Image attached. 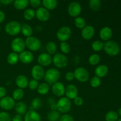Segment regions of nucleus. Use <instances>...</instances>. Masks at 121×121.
<instances>
[{"mask_svg":"<svg viewBox=\"0 0 121 121\" xmlns=\"http://www.w3.org/2000/svg\"><path fill=\"white\" fill-rule=\"evenodd\" d=\"M41 116L34 110L27 112L24 118V121H41Z\"/></svg>","mask_w":121,"mask_h":121,"instance_id":"6ab92c4d","label":"nucleus"},{"mask_svg":"<svg viewBox=\"0 0 121 121\" xmlns=\"http://www.w3.org/2000/svg\"><path fill=\"white\" fill-rule=\"evenodd\" d=\"M100 61V56L96 53H93L91 54L88 59V61L90 65L92 66H96L98 65Z\"/></svg>","mask_w":121,"mask_h":121,"instance_id":"72a5a7b5","label":"nucleus"},{"mask_svg":"<svg viewBox=\"0 0 121 121\" xmlns=\"http://www.w3.org/2000/svg\"><path fill=\"white\" fill-rule=\"evenodd\" d=\"M99 35L102 40L104 41H109L112 37V31L109 27H104L100 30Z\"/></svg>","mask_w":121,"mask_h":121,"instance_id":"412c9836","label":"nucleus"},{"mask_svg":"<svg viewBox=\"0 0 121 121\" xmlns=\"http://www.w3.org/2000/svg\"><path fill=\"white\" fill-rule=\"evenodd\" d=\"M74 103L76 106H80L83 104V99L82 97L77 96L74 99Z\"/></svg>","mask_w":121,"mask_h":121,"instance_id":"c03bdc74","label":"nucleus"},{"mask_svg":"<svg viewBox=\"0 0 121 121\" xmlns=\"http://www.w3.org/2000/svg\"><path fill=\"white\" fill-rule=\"evenodd\" d=\"M39 65L42 67L48 66L52 63V57L47 53H43L39 54L37 58Z\"/></svg>","mask_w":121,"mask_h":121,"instance_id":"4468645a","label":"nucleus"},{"mask_svg":"<svg viewBox=\"0 0 121 121\" xmlns=\"http://www.w3.org/2000/svg\"><path fill=\"white\" fill-rule=\"evenodd\" d=\"M101 84V79L99 77L93 76L90 80V85L93 88H96L98 87Z\"/></svg>","mask_w":121,"mask_h":121,"instance_id":"58836bf2","label":"nucleus"},{"mask_svg":"<svg viewBox=\"0 0 121 121\" xmlns=\"http://www.w3.org/2000/svg\"><path fill=\"white\" fill-rule=\"evenodd\" d=\"M15 102L12 97L5 96L0 99V108L5 111H9L15 107Z\"/></svg>","mask_w":121,"mask_h":121,"instance_id":"9b49d317","label":"nucleus"},{"mask_svg":"<svg viewBox=\"0 0 121 121\" xmlns=\"http://www.w3.org/2000/svg\"><path fill=\"white\" fill-rule=\"evenodd\" d=\"M95 30V28L91 25L86 26L82 30V37L85 40H91L94 36Z\"/></svg>","mask_w":121,"mask_h":121,"instance_id":"f3484780","label":"nucleus"},{"mask_svg":"<svg viewBox=\"0 0 121 121\" xmlns=\"http://www.w3.org/2000/svg\"><path fill=\"white\" fill-rule=\"evenodd\" d=\"M89 6L92 10L98 11L101 7V1L100 0H90L89 1Z\"/></svg>","mask_w":121,"mask_h":121,"instance_id":"2f4dec72","label":"nucleus"},{"mask_svg":"<svg viewBox=\"0 0 121 121\" xmlns=\"http://www.w3.org/2000/svg\"><path fill=\"white\" fill-rule=\"evenodd\" d=\"M31 108L33 110H37L40 109L43 106V102L39 98H35L31 101Z\"/></svg>","mask_w":121,"mask_h":121,"instance_id":"c9c22d12","label":"nucleus"},{"mask_svg":"<svg viewBox=\"0 0 121 121\" xmlns=\"http://www.w3.org/2000/svg\"><path fill=\"white\" fill-rule=\"evenodd\" d=\"M60 48L64 54H68L70 52V46L66 42H61L60 45Z\"/></svg>","mask_w":121,"mask_h":121,"instance_id":"ea45409f","label":"nucleus"},{"mask_svg":"<svg viewBox=\"0 0 121 121\" xmlns=\"http://www.w3.org/2000/svg\"><path fill=\"white\" fill-rule=\"evenodd\" d=\"M25 41L21 37H17L13 39L11 43V47L13 52L20 53L24 51L26 48Z\"/></svg>","mask_w":121,"mask_h":121,"instance_id":"6e6552de","label":"nucleus"},{"mask_svg":"<svg viewBox=\"0 0 121 121\" xmlns=\"http://www.w3.org/2000/svg\"><path fill=\"white\" fill-rule=\"evenodd\" d=\"M21 31L24 36L28 37L32 36V34L33 33V30L30 25L27 24H24L21 26Z\"/></svg>","mask_w":121,"mask_h":121,"instance_id":"cd10ccee","label":"nucleus"},{"mask_svg":"<svg viewBox=\"0 0 121 121\" xmlns=\"http://www.w3.org/2000/svg\"><path fill=\"white\" fill-rule=\"evenodd\" d=\"M0 121H12L11 116L7 112H0Z\"/></svg>","mask_w":121,"mask_h":121,"instance_id":"a19ab883","label":"nucleus"},{"mask_svg":"<svg viewBox=\"0 0 121 121\" xmlns=\"http://www.w3.org/2000/svg\"><path fill=\"white\" fill-rule=\"evenodd\" d=\"M72 30L68 26H63L58 30L56 33L57 39L61 42H66L70 38Z\"/></svg>","mask_w":121,"mask_h":121,"instance_id":"1a4fd4ad","label":"nucleus"},{"mask_svg":"<svg viewBox=\"0 0 121 121\" xmlns=\"http://www.w3.org/2000/svg\"><path fill=\"white\" fill-rule=\"evenodd\" d=\"M37 90L38 93L40 95H45L49 92L50 85L47 83H41L39 84Z\"/></svg>","mask_w":121,"mask_h":121,"instance_id":"bb28decb","label":"nucleus"},{"mask_svg":"<svg viewBox=\"0 0 121 121\" xmlns=\"http://www.w3.org/2000/svg\"><path fill=\"white\" fill-rule=\"evenodd\" d=\"M52 62L57 67L62 69L68 65V59L64 54L56 53L52 58Z\"/></svg>","mask_w":121,"mask_h":121,"instance_id":"39448f33","label":"nucleus"},{"mask_svg":"<svg viewBox=\"0 0 121 121\" xmlns=\"http://www.w3.org/2000/svg\"><path fill=\"white\" fill-rule=\"evenodd\" d=\"M118 113H119V116L121 117V108L119 109V111H118Z\"/></svg>","mask_w":121,"mask_h":121,"instance_id":"864d4df0","label":"nucleus"},{"mask_svg":"<svg viewBox=\"0 0 121 121\" xmlns=\"http://www.w3.org/2000/svg\"><path fill=\"white\" fill-rule=\"evenodd\" d=\"M35 17L40 21L45 22L49 20L50 14L48 9L44 7H40L35 11Z\"/></svg>","mask_w":121,"mask_h":121,"instance_id":"ddd939ff","label":"nucleus"},{"mask_svg":"<svg viewBox=\"0 0 121 121\" xmlns=\"http://www.w3.org/2000/svg\"><path fill=\"white\" fill-rule=\"evenodd\" d=\"M65 95L66 98H68L69 99H74L76 97L78 96V87L73 84L67 85V87L65 88Z\"/></svg>","mask_w":121,"mask_h":121,"instance_id":"a211bd4d","label":"nucleus"},{"mask_svg":"<svg viewBox=\"0 0 121 121\" xmlns=\"http://www.w3.org/2000/svg\"><path fill=\"white\" fill-rule=\"evenodd\" d=\"M29 4L34 8H37L41 5V2L40 0H30Z\"/></svg>","mask_w":121,"mask_h":121,"instance_id":"49530a36","label":"nucleus"},{"mask_svg":"<svg viewBox=\"0 0 121 121\" xmlns=\"http://www.w3.org/2000/svg\"><path fill=\"white\" fill-rule=\"evenodd\" d=\"M65 79H66V80L69 82H71L72 81V80H74V75L73 72H67V73H66V74H65Z\"/></svg>","mask_w":121,"mask_h":121,"instance_id":"a18cd8bd","label":"nucleus"},{"mask_svg":"<svg viewBox=\"0 0 121 121\" xmlns=\"http://www.w3.org/2000/svg\"><path fill=\"white\" fill-rule=\"evenodd\" d=\"M1 4L5 5H9L10 4L13 3L14 1L13 0H1L0 1Z\"/></svg>","mask_w":121,"mask_h":121,"instance_id":"3c124183","label":"nucleus"},{"mask_svg":"<svg viewBox=\"0 0 121 121\" xmlns=\"http://www.w3.org/2000/svg\"><path fill=\"white\" fill-rule=\"evenodd\" d=\"M28 79L26 76L24 74H20L15 79V83L18 88L23 89L26 88L28 85Z\"/></svg>","mask_w":121,"mask_h":121,"instance_id":"aec40b11","label":"nucleus"},{"mask_svg":"<svg viewBox=\"0 0 121 121\" xmlns=\"http://www.w3.org/2000/svg\"><path fill=\"white\" fill-rule=\"evenodd\" d=\"M7 94V90L4 86H0V99L5 96Z\"/></svg>","mask_w":121,"mask_h":121,"instance_id":"de8ad7c7","label":"nucleus"},{"mask_svg":"<svg viewBox=\"0 0 121 121\" xmlns=\"http://www.w3.org/2000/svg\"><path fill=\"white\" fill-rule=\"evenodd\" d=\"M59 121H74L73 117L69 114H64L60 117Z\"/></svg>","mask_w":121,"mask_h":121,"instance_id":"37998d69","label":"nucleus"},{"mask_svg":"<svg viewBox=\"0 0 121 121\" xmlns=\"http://www.w3.org/2000/svg\"><path fill=\"white\" fill-rule=\"evenodd\" d=\"M109 72V68L107 66L105 65H100L97 66L95 70V73L96 76L99 78L105 77L107 75Z\"/></svg>","mask_w":121,"mask_h":121,"instance_id":"4be33fe9","label":"nucleus"},{"mask_svg":"<svg viewBox=\"0 0 121 121\" xmlns=\"http://www.w3.org/2000/svg\"><path fill=\"white\" fill-rule=\"evenodd\" d=\"M74 78L80 82H86L90 77L89 73L86 69L82 67H79L74 70Z\"/></svg>","mask_w":121,"mask_h":121,"instance_id":"0eeeda50","label":"nucleus"},{"mask_svg":"<svg viewBox=\"0 0 121 121\" xmlns=\"http://www.w3.org/2000/svg\"><path fill=\"white\" fill-rule=\"evenodd\" d=\"M60 78V73L57 69L51 68L45 72L44 79L46 83L49 85H53L57 82Z\"/></svg>","mask_w":121,"mask_h":121,"instance_id":"f257e3e1","label":"nucleus"},{"mask_svg":"<svg viewBox=\"0 0 121 121\" xmlns=\"http://www.w3.org/2000/svg\"><path fill=\"white\" fill-rule=\"evenodd\" d=\"M23 17L26 20L30 21L35 17V11L31 8H27L24 11Z\"/></svg>","mask_w":121,"mask_h":121,"instance_id":"c756f323","label":"nucleus"},{"mask_svg":"<svg viewBox=\"0 0 121 121\" xmlns=\"http://www.w3.org/2000/svg\"><path fill=\"white\" fill-rule=\"evenodd\" d=\"M52 90L53 94L58 97H62L65 94V87L63 84L60 82L52 85Z\"/></svg>","mask_w":121,"mask_h":121,"instance_id":"dca6fc26","label":"nucleus"},{"mask_svg":"<svg viewBox=\"0 0 121 121\" xmlns=\"http://www.w3.org/2000/svg\"><path fill=\"white\" fill-rule=\"evenodd\" d=\"M1 26H0V32H1Z\"/></svg>","mask_w":121,"mask_h":121,"instance_id":"6e6d98bb","label":"nucleus"},{"mask_svg":"<svg viewBox=\"0 0 121 121\" xmlns=\"http://www.w3.org/2000/svg\"><path fill=\"white\" fill-rule=\"evenodd\" d=\"M74 22L76 27H78L79 29L82 30L86 26V22L85 19L80 16L74 18Z\"/></svg>","mask_w":121,"mask_h":121,"instance_id":"473e14b6","label":"nucleus"},{"mask_svg":"<svg viewBox=\"0 0 121 121\" xmlns=\"http://www.w3.org/2000/svg\"><path fill=\"white\" fill-rule=\"evenodd\" d=\"M82 6L79 2L73 1L69 4L67 8L69 14L73 17H77L79 16L82 12Z\"/></svg>","mask_w":121,"mask_h":121,"instance_id":"9d476101","label":"nucleus"},{"mask_svg":"<svg viewBox=\"0 0 121 121\" xmlns=\"http://www.w3.org/2000/svg\"><path fill=\"white\" fill-rule=\"evenodd\" d=\"M31 74L33 78V79L39 81L44 78L45 71L42 66H40L39 65H34L31 69Z\"/></svg>","mask_w":121,"mask_h":121,"instance_id":"f8f14e48","label":"nucleus"},{"mask_svg":"<svg viewBox=\"0 0 121 121\" xmlns=\"http://www.w3.org/2000/svg\"><path fill=\"white\" fill-rule=\"evenodd\" d=\"M50 109H51V111H57V105L56 104H52V105H50Z\"/></svg>","mask_w":121,"mask_h":121,"instance_id":"603ef678","label":"nucleus"},{"mask_svg":"<svg viewBox=\"0 0 121 121\" xmlns=\"http://www.w3.org/2000/svg\"><path fill=\"white\" fill-rule=\"evenodd\" d=\"M5 18V14L4 12L0 10V24L2 23Z\"/></svg>","mask_w":121,"mask_h":121,"instance_id":"8fccbe9b","label":"nucleus"},{"mask_svg":"<svg viewBox=\"0 0 121 121\" xmlns=\"http://www.w3.org/2000/svg\"><path fill=\"white\" fill-rule=\"evenodd\" d=\"M103 49L106 54L112 56L117 55L120 52V47L119 44L112 40H109L104 43Z\"/></svg>","mask_w":121,"mask_h":121,"instance_id":"f03ea898","label":"nucleus"},{"mask_svg":"<svg viewBox=\"0 0 121 121\" xmlns=\"http://www.w3.org/2000/svg\"><path fill=\"white\" fill-rule=\"evenodd\" d=\"M29 4L28 0H15L13 2L14 7L18 10H22L26 9Z\"/></svg>","mask_w":121,"mask_h":121,"instance_id":"b1692460","label":"nucleus"},{"mask_svg":"<svg viewBox=\"0 0 121 121\" xmlns=\"http://www.w3.org/2000/svg\"><path fill=\"white\" fill-rule=\"evenodd\" d=\"M117 121H121V119H118Z\"/></svg>","mask_w":121,"mask_h":121,"instance_id":"5fc2aeb1","label":"nucleus"},{"mask_svg":"<svg viewBox=\"0 0 121 121\" xmlns=\"http://www.w3.org/2000/svg\"><path fill=\"white\" fill-rule=\"evenodd\" d=\"M57 45L56 44L54 41H48L46 45V49L47 50V53L52 55V54H55L57 52Z\"/></svg>","mask_w":121,"mask_h":121,"instance_id":"c85d7f7f","label":"nucleus"},{"mask_svg":"<svg viewBox=\"0 0 121 121\" xmlns=\"http://www.w3.org/2000/svg\"><path fill=\"white\" fill-rule=\"evenodd\" d=\"M60 118V113L57 111H50L47 115V119L49 121H57Z\"/></svg>","mask_w":121,"mask_h":121,"instance_id":"e433bc0d","label":"nucleus"},{"mask_svg":"<svg viewBox=\"0 0 121 121\" xmlns=\"http://www.w3.org/2000/svg\"><path fill=\"white\" fill-rule=\"evenodd\" d=\"M104 44L101 41L99 40H95L93 41L92 44V50L95 52H100L104 48Z\"/></svg>","mask_w":121,"mask_h":121,"instance_id":"4c0bfd02","label":"nucleus"},{"mask_svg":"<svg viewBox=\"0 0 121 121\" xmlns=\"http://www.w3.org/2000/svg\"><path fill=\"white\" fill-rule=\"evenodd\" d=\"M118 119V113L115 111H111L107 112L105 115L106 121H117Z\"/></svg>","mask_w":121,"mask_h":121,"instance_id":"f704fd0d","label":"nucleus"},{"mask_svg":"<svg viewBox=\"0 0 121 121\" xmlns=\"http://www.w3.org/2000/svg\"><path fill=\"white\" fill-rule=\"evenodd\" d=\"M26 46L31 51L35 52L39 50L41 46V43L38 38L30 36L26 38L25 40Z\"/></svg>","mask_w":121,"mask_h":121,"instance_id":"423d86ee","label":"nucleus"},{"mask_svg":"<svg viewBox=\"0 0 121 121\" xmlns=\"http://www.w3.org/2000/svg\"><path fill=\"white\" fill-rule=\"evenodd\" d=\"M21 25L17 21H11L7 22L5 26V31L9 35L14 36L21 31Z\"/></svg>","mask_w":121,"mask_h":121,"instance_id":"7ed1b4c3","label":"nucleus"},{"mask_svg":"<svg viewBox=\"0 0 121 121\" xmlns=\"http://www.w3.org/2000/svg\"><path fill=\"white\" fill-rule=\"evenodd\" d=\"M39 82L36 80H34V79H31V80H30L28 82V86L29 87V88L31 90H33V91H34V90H36L37 89L38 86H39Z\"/></svg>","mask_w":121,"mask_h":121,"instance_id":"79ce46f5","label":"nucleus"},{"mask_svg":"<svg viewBox=\"0 0 121 121\" xmlns=\"http://www.w3.org/2000/svg\"><path fill=\"white\" fill-rule=\"evenodd\" d=\"M12 121H23V119H22L21 115L17 114L12 118Z\"/></svg>","mask_w":121,"mask_h":121,"instance_id":"09e8293b","label":"nucleus"},{"mask_svg":"<svg viewBox=\"0 0 121 121\" xmlns=\"http://www.w3.org/2000/svg\"><path fill=\"white\" fill-rule=\"evenodd\" d=\"M15 112L18 115H24L27 112V106L26 103L24 102H18L15 105Z\"/></svg>","mask_w":121,"mask_h":121,"instance_id":"5701e85b","label":"nucleus"},{"mask_svg":"<svg viewBox=\"0 0 121 121\" xmlns=\"http://www.w3.org/2000/svg\"><path fill=\"white\" fill-rule=\"evenodd\" d=\"M57 111L63 113H66L70 110L72 104L70 99L66 97H61L56 103Z\"/></svg>","mask_w":121,"mask_h":121,"instance_id":"20e7f679","label":"nucleus"},{"mask_svg":"<svg viewBox=\"0 0 121 121\" xmlns=\"http://www.w3.org/2000/svg\"><path fill=\"white\" fill-rule=\"evenodd\" d=\"M1 2H0V7H1Z\"/></svg>","mask_w":121,"mask_h":121,"instance_id":"4d7b16f0","label":"nucleus"},{"mask_svg":"<svg viewBox=\"0 0 121 121\" xmlns=\"http://www.w3.org/2000/svg\"><path fill=\"white\" fill-rule=\"evenodd\" d=\"M19 60L24 64L31 63L34 60V55L30 51L24 50L18 55Z\"/></svg>","mask_w":121,"mask_h":121,"instance_id":"2eb2a0df","label":"nucleus"},{"mask_svg":"<svg viewBox=\"0 0 121 121\" xmlns=\"http://www.w3.org/2000/svg\"><path fill=\"white\" fill-rule=\"evenodd\" d=\"M24 95V92L22 89L17 88L15 89L13 92L12 98L14 100H20L22 99Z\"/></svg>","mask_w":121,"mask_h":121,"instance_id":"7c9ffc66","label":"nucleus"},{"mask_svg":"<svg viewBox=\"0 0 121 121\" xmlns=\"http://www.w3.org/2000/svg\"><path fill=\"white\" fill-rule=\"evenodd\" d=\"M19 60V56L18 54L14 52H11V53H9L7 57V61L8 64L11 65H14Z\"/></svg>","mask_w":121,"mask_h":121,"instance_id":"a878e982","label":"nucleus"},{"mask_svg":"<svg viewBox=\"0 0 121 121\" xmlns=\"http://www.w3.org/2000/svg\"><path fill=\"white\" fill-rule=\"evenodd\" d=\"M42 4L44 7L49 10H53L57 7L58 1L57 0H43Z\"/></svg>","mask_w":121,"mask_h":121,"instance_id":"393cba45","label":"nucleus"}]
</instances>
